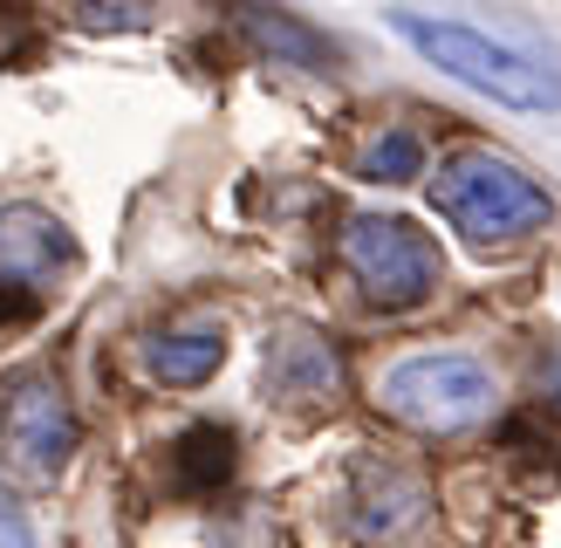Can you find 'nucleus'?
Returning <instances> with one entry per match:
<instances>
[{"label": "nucleus", "mask_w": 561, "mask_h": 548, "mask_svg": "<svg viewBox=\"0 0 561 548\" xmlns=\"http://www.w3.org/2000/svg\"><path fill=\"white\" fill-rule=\"evenodd\" d=\"M432 206H438V219H453V233L472 240V247H514V240L541 233L554 219L548 185H535L514 158H500L486 145H459V151L438 158Z\"/></svg>", "instance_id": "1"}, {"label": "nucleus", "mask_w": 561, "mask_h": 548, "mask_svg": "<svg viewBox=\"0 0 561 548\" xmlns=\"http://www.w3.org/2000/svg\"><path fill=\"white\" fill-rule=\"evenodd\" d=\"M390 27H398L432 69L459 76L466 90H480V96L507 103V110H561V69H548V62H535V55L480 35V27L445 21V14H411V8L390 14Z\"/></svg>", "instance_id": "2"}, {"label": "nucleus", "mask_w": 561, "mask_h": 548, "mask_svg": "<svg viewBox=\"0 0 561 548\" xmlns=\"http://www.w3.org/2000/svg\"><path fill=\"white\" fill-rule=\"evenodd\" d=\"M493 370L466 350H411L398 356L383 377H377V411L398 419L411 432H432V438H453L493 419Z\"/></svg>", "instance_id": "3"}, {"label": "nucleus", "mask_w": 561, "mask_h": 548, "mask_svg": "<svg viewBox=\"0 0 561 548\" xmlns=\"http://www.w3.org/2000/svg\"><path fill=\"white\" fill-rule=\"evenodd\" d=\"M335 247H343V267H350L356 295L370 301V309H390V316L417 309L445 274L438 240L404 213H350V227Z\"/></svg>", "instance_id": "4"}, {"label": "nucleus", "mask_w": 561, "mask_h": 548, "mask_svg": "<svg viewBox=\"0 0 561 548\" xmlns=\"http://www.w3.org/2000/svg\"><path fill=\"white\" fill-rule=\"evenodd\" d=\"M76 404L62 398V384L48 370H21L8 377V391H0V459L14 466L21 480H55L62 466L76 459Z\"/></svg>", "instance_id": "5"}, {"label": "nucleus", "mask_w": 561, "mask_h": 548, "mask_svg": "<svg viewBox=\"0 0 561 548\" xmlns=\"http://www.w3.org/2000/svg\"><path fill=\"white\" fill-rule=\"evenodd\" d=\"M76 240L48 206H0V322L35 316L69 274Z\"/></svg>", "instance_id": "6"}, {"label": "nucleus", "mask_w": 561, "mask_h": 548, "mask_svg": "<svg viewBox=\"0 0 561 548\" xmlns=\"http://www.w3.org/2000/svg\"><path fill=\"white\" fill-rule=\"evenodd\" d=\"M261 391L267 404L316 419V411L343 404V350H335L316 322H280L261 350Z\"/></svg>", "instance_id": "7"}, {"label": "nucleus", "mask_w": 561, "mask_h": 548, "mask_svg": "<svg viewBox=\"0 0 561 548\" xmlns=\"http://www.w3.org/2000/svg\"><path fill=\"white\" fill-rule=\"evenodd\" d=\"M425 521V480H411L404 466H363L356 473V501H350V528L390 541Z\"/></svg>", "instance_id": "8"}, {"label": "nucleus", "mask_w": 561, "mask_h": 548, "mask_svg": "<svg viewBox=\"0 0 561 548\" xmlns=\"http://www.w3.org/2000/svg\"><path fill=\"white\" fill-rule=\"evenodd\" d=\"M219 364H227V329L219 322H179V329H158V336L145 343V370L158 384H172V391L206 384Z\"/></svg>", "instance_id": "9"}, {"label": "nucleus", "mask_w": 561, "mask_h": 548, "mask_svg": "<svg viewBox=\"0 0 561 548\" xmlns=\"http://www.w3.org/2000/svg\"><path fill=\"white\" fill-rule=\"evenodd\" d=\"M233 473V432L199 425L179 438V487L185 493H219V480Z\"/></svg>", "instance_id": "10"}, {"label": "nucleus", "mask_w": 561, "mask_h": 548, "mask_svg": "<svg viewBox=\"0 0 561 548\" xmlns=\"http://www.w3.org/2000/svg\"><path fill=\"white\" fill-rule=\"evenodd\" d=\"M247 35L254 42H267V48H280L288 62H308V69H322V62H335V42H322L308 21H295V14H247Z\"/></svg>", "instance_id": "11"}, {"label": "nucleus", "mask_w": 561, "mask_h": 548, "mask_svg": "<svg viewBox=\"0 0 561 548\" xmlns=\"http://www.w3.org/2000/svg\"><path fill=\"white\" fill-rule=\"evenodd\" d=\"M417 164H425V137L398 124V130H383V137H370V145H363L356 172H363V179H383V185H404V179H417Z\"/></svg>", "instance_id": "12"}, {"label": "nucleus", "mask_w": 561, "mask_h": 548, "mask_svg": "<svg viewBox=\"0 0 561 548\" xmlns=\"http://www.w3.org/2000/svg\"><path fill=\"white\" fill-rule=\"evenodd\" d=\"M35 48V21L27 14H0V62H21Z\"/></svg>", "instance_id": "13"}, {"label": "nucleus", "mask_w": 561, "mask_h": 548, "mask_svg": "<svg viewBox=\"0 0 561 548\" xmlns=\"http://www.w3.org/2000/svg\"><path fill=\"white\" fill-rule=\"evenodd\" d=\"M0 548H35V528H27L21 501H8V493H0Z\"/></svg>", "instance_id": "14"}, {"label": "nucleus", "mask_w": 561, "mask_h": 548, "mask_svg": "<svg viewBox=\"0 0 561 548\" xmlns=\"http://www.w3.org/2000/svg\"><path fill=\"white\" fill-rule=\"evenodd\" d=\"M82 27H145V14H82Z\"/></svg>", "instance_id": "15"}]
</instances>
